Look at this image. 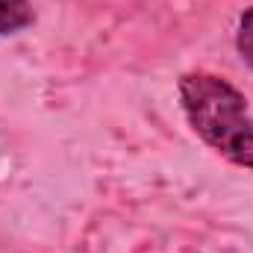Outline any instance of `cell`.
Returning <instances> with one entry per match:
<instances>
[{
    "label": "cell",
    "instance_id": "7a4b0ae2",
    "mask_svg": "<svg viewBox=\"0 0 253 253\" xmlns=\"http://www.w3.org/2000/svg\"><path fill=\"white\" fill-rule=\"evenodd\" d=\"M36 18L30 0H0V39L15 36L24 27H30Z\"/></svg>",
    "mask_w": 253,
    "mask_h": 253
},
{
    "label": "cell",
    "instance_id": "3957f363",
    "mask_svg": "<svg viewBox=\"0 0 253 253\" xmlns=\"http://www.w3.org/2000/svg\"><path fill=\"white\" fill-rule=\"evenodd\" d=\"M236 50L242 56V62L253 68V6L242 12L239 18V33H236Z\"/></svg>",
    "mask_w": 253,
    "mask_h": 253
},
{
    "label": "cell",
    "instance_id": "6da1fadb",
    "mask_svg": "<svg viewBox=\"0 0 253 253\" xmlns=\"http://www.w3.org/2000/svg\"><path fill=\"white\" fill-rule=\"evenodd\" d=\"M180 100L191 129L212 150L253 171V115L233 83L209 71H191L180 77Z\"/></svg>",
    "mask_w": 253,
    "mask_h": 253
}]
</instances>
